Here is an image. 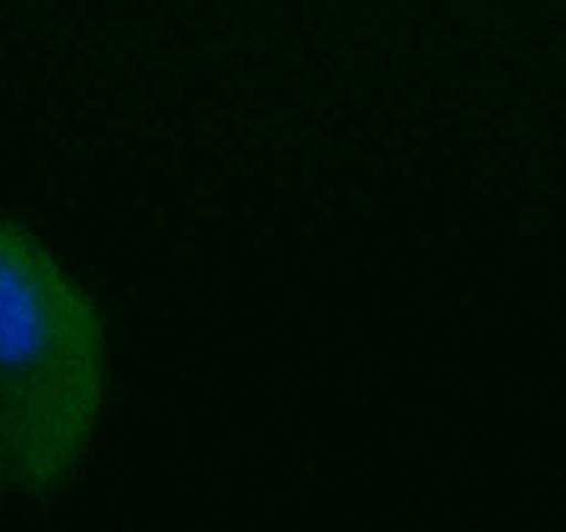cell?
Returning <instances> with one entry per match:
<instances>
[{"instance_id":"1","label":"cell","mask_w":566,"mask_h":532,"mask_svg":"<svg viewBox=\"0 0 566 532\" xmlns=\"http://www.w3.org/2000/svg\"><path fill=\"white\" fill-rule=\"evenodd\" d=\"M106 389L90 297L23 225L0 220V449L9 480L59 486L78 464Z\"/></svg>"},{"instance_id":"2","label":"cell","mask_w":566,"mask_h":532,"mask_svg":"<svg viewBox=\"0 0 566 532\" xmlns=\"http://www.w3.org/2000/svg\"><path fill=\"white\" fill-rule=\"evenodd\" d=\"M9 469H7V460H3V449H0V493H3V488L9 486Z\"/></svg>"}]
</instances>
